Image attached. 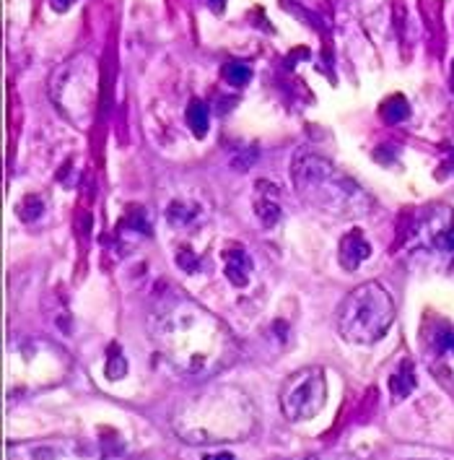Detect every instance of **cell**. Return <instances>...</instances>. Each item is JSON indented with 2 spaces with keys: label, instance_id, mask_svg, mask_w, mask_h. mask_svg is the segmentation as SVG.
<instances>
[{
  "label": "cell",
  "instance_id": "9c48e42d",
  "mask_svg": "<svg viewBox=\"0 0 454 460\" xmlns=\"http://www.w3.org/2000/svg\"><path fill=\"white\" fill-rule=\"evenodd\" d=\"M224 260H226V278L234 286H244L249 281V273H252V260L247 255L244 250H231V252H224Z\"/></svg>",
  "mask_w": 454,
  "mask_h": 460
},
{
  "label": "cell",
  "instance_id": "7a4b0ae2",
  "mask_svg": "<svg viewBox=\"0 0 454 460\" xmlns=\"http://www.w3.org/2000/svg\"><path fill=\"white\" fill-rule=\"evenodd\" d=\"M172 426L190 445L242 442L254 432L257 411L239 387L213 385L177 405Z\"/></svg>",
  "mask_w": 454,
  "mask_h": 460
},
{
  "label": "cell",
  "instance_id": "9a60e30c",
  "mask_svg": "<svg viewBox=\"0 0 454 460\" xmlns=\"http://www.w3.org/2000/svg\"><path fill=\"white\" fill-rule=\"evenodd\" d=\"M192 216H195V211H187V206H184V203H172V206H169V211H166V219L172 221L174 227L187 224Z\"/></svg>",
  "mask_w": 454,
  "mask_h": 460
},
{
  "label": "cell",
  "instance_id": "7c38bea8",
  "mask_svg": "<svg viewBox=\"0 0 454 460\" xmlns=\"http://www.w3.org/2000/svg\"><path fill=\"white\" fill-rule=\"evenodd\" d=\"M268 195H265V198L260 195V198L254 201V208H257V219L263 221L265 227H272L275 221L281 219V208H278V203L272 201V198H268Z\"/></svg>",
  "mask_w": 454,
  "mask_h": 460
},
{
  "label": "cell",
  "instance_id": "4fadbf2b",
  "mask_svg": "<svg viewBox=\"0 0 454 460\" xmlns=\"http://www.w3.org/2000/svg\"><path fill=\"white\" fill-rule=\"evenodd\" d=\"M408 101L402 99L400 94H395V96H390V99L384 101V107H381V117L390 122H400L408 117Z\"/></svg>",
  "mask_w": 454,
  "mask_h": 460
},
{
  "label": "cell",
  "instance_id": "2e32d148",
  "mask_svg": "<svg viewBox=\"0 0 454 460\" xmlns=\"http://www.w3.org/2000/svg\"><path fill=\"white\" fill-rule=\"evenodd\" d=\"M434 245L439 250H444V252H454V227H446V229L436 231Z\"/></svg>",
  "mask_w": 454,
  "mask_h": 460
},
{
  "label": "cell",
  "instance_id": "d6986e66",
  "mask_svg": "<svg viewBox=\"0 0 454 460\" xmlns=\"http://www.w3.org/2000/svg\"><path fill=\"white\" fill-rule=\"evenodd\" d=\"M441 349L452 351V354H454V331H449V333H444V336H441Z\"/></svg>",
  "mask_w": 454,
  "mask_h": 460
},
{
  "label": "cell",
  "instance_id": "ac0fdd59",
  "mask_svg": "<svg viewBox=\"0 0 454 460\" xmlns=\"http://www.w3.org/2000/svg\"><path fill=\"white\" fill-rule=\"evenodd\" d=\"M177 263H180V268H184V271H195L198 268V263L190 258V250H180V255H177Z\"/></svg>",
  "mask_w": 454,
  "mask_h": 460
},
{
  "label": "cell",
  "instance_id": "277c9868",
  "mask_svg": "<svg viewBox=\"0 0 454 460\" xmlns=\"http://www.w3.org/2000/svg\"><path fill=\"white\" fill-rule=\"evenodd\" d=\"M395 322V299L376 281L356 286L337 310V331L351 343H374Z\"/></svg>",
  "mask_w": 454,
  "mask_h": 460
},
{
  "label": "cell",
  "instance_id": "6da1fadb",
  "mask_svg": "<svg viewBox=\"0 0 454 460\" xmlns=\"http://www.w3.org/2000/svg\"><path fill=\"white\" fill-rule=\"evenodd\" d=\"M154 338L180 372L210 375L236 359V343L216 315L187 296H174L154 317Z\"/></svg>",
  "mask_w": 454,
  "mask_h": 460
},
{
  "label": "cell",
  "instance_id": "5b68a950",
  "mask_svg": "<svg viewBox=\"0 0 454 460\" xmlns=\"http://www.w3.org/2000/svg\"><path fill=\"white\" fill-rule=\"evenodd\" d=\"M94 96H96V81H94V63L89 57H73L71 63L54 73L52 99L60 107L65 117L75 125H89L94 115Z\"/></svg>",
  "mask_w": 454,
  "mask_h": 460
},
{
  "label": "cell",
  "instance_id": "e0dca14e",
  "mask_svg": "<svg viewBox=\"0 0 454 460\" xmlns=\"http://www.w3.org/2000/svg\"><path fill=\"white\" fill-rule=\"evenodd\" d=\"M304 460H358V458L348 455V452H319V455H309Z\"/></svg>",
  "mask_w": 454,
  "mask_h": 460
},
{
  "label": "cell",
  "instance_id": "44dd1931",
  "mask_svg": "<svg viewBox=\"0 0 454 460\" xmlns=\"http://www.w3.org/2000/svg\"><path fill=\"white\" fill-rule=\"evenodd\" d=\"M452 81H454V65H452Z\"/></svg>",
  "mask_w": 454,
  "mask_h": 460
},
{
  "label": "cell",
  "instance_id": "8992f818",
  "mask_svg": "<svg viewBox=\"0 0 454 460\" xmlns=\"http://www.w3.org/2000/svg\"><path fill=\"white\" fill-rule=\"evenodd\" d=\"M327 403V378L322 367H304L293 372L281 390V411L288 422H309Z\"/></svg>",
  "mask_w": 454,
  "mask_h": 460
},
{
  "label": "cell",
  "instance_id": "30bf717a",
  "mask_svg": "<svg viewBox=\"0 0 454 460\" xmlns=\"http://www.w3.org/2000/svg\"><path fill=\"white\" fill-rule=\"evenodd\" d=\"M416 387V372H413V364L410 361H402L400 364V369L395 372L390 378V390H392V396L397 398H405Z\"/></svg>",
  "mask_w": 454,
  "mask_h": 460
},
{
  "label": "cell",
  "instance_id": "ba28073f",
  "mask_svg": "<svg viewBox=\"0 0 454 460\" xmlns=\"http://www.w3.org/2000/svg\"><path fill=\"white\" fill-rule=\"evenodd\" d=\"M366 258H372V245L363 237L361 229L348 231L340 240V266L345 271H356Z\"/></svg>",
  "mask_w": 454,
  "mask_h": 460
},
{
  "label": "cell",
  "instance_id": "ffe728a7",
  "mask_svg": "<svg viewBox=\"0 0 454 460\" xmlns=\"http://www.w3.org/2000/svg\"><path fill=\"white\" fill-rule=\"evenodd\" d=\"M208 3H210V6H213L216 10H221L224 6H226V0H208Z\"/></svg>",
  "mask_w": 454,
  "mask_h": 460
},
{
  "label": "cell",
  "instance_id": "3957f363",
  "mask_svg": "<svg viewBox=\"0 0 454 460\" xmlns=\"http://www.w3.org/2000/svg\"><path fill=\"white\" fill-rule=\"evenodd\" d=\"M293 182L307 203L335 216H361L372 201L340 169L317 154H299L293 161Z\"/></svg>",
  "mask_w": 454,
  "mask_h": 460
},
{
  "label": "cell",
  "instance_id": "5bb4252c",
  "mask_svg": "<svg viewBox=\"0 0 454 460\" xmlns=\"http://www.w3.org/2000/svg\"><path fill=\"white\" fill-rule=\"evenodd\" d=\"M224 78L231 86H247V83L252 81V68L244 63H226L224 65Z\"/></svg>",
  "mask_w": 454,
  "mask_h": 460
},
{
  "label": "cell",
  "instance_id": "52a82bcc",
  "mask_svg": "<svg viewBox=\"0 0 454 460\" xmlns=\"http://www.w3.org/2000/svg\"><path fill=\"white\" fill-rule=\"evenodd\" d=\"M10 460H101V455L83 440H45L10 447Z\"/></svg>",
  "mask_w": 454,
  "mask_h": 460
},
{
  "label": "cell",
  "instance_id": "8fae6325",
  "mask_svg": "<svg viewBox=\"0 0 454 460\" xmlns=\"http://www.w3.org/2000/svg\"><path fill=\"white\" fill-rule=\"evenodd\" d=\"M187 125H190V130L195 133V138H203V136L208 133L210 117H208L205 101H200V99L190 101V107H187Z\"/></svg>",
  "mask_w": 454,
  "mask_h": 460
}]
</instances>
